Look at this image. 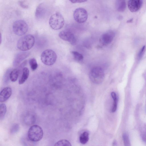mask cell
Wrapping results in <instances>:
<instances>
[{
	"label": "cell",
	"mask_w": 146,
	"mask_h": 146,
	"mask_svg": "<svg viewBox=\"0 0 146 146\" xmlns=\"http://www.w3.org/2000/svg\"><path fill=\"white\" fill-rule=\"evenodd\" d=\"M35 39L31 35H26L20 38L17 43V47L20 50L25 51L31 49L34 46Z\"/></svg>",
	"instance_id": "obj_1"
},
{
	"label": "cell",
	"mask_w": 146,
	"mask_h": 146,
	"mask_svg": "<svg viewBox=\"0 0 146 146\" xmlns=\"http://www.w3.org/2000/svg\"><path fill=\"white\" fill-rule=\"evenodd\" d=\"M89 77L91 81L94 83L96 84H101L104 78V70L100 67H94L90 71Z\"/></svg>",
	"instance_id": "obj_2"
},
{
	"label": "cell",
	"mask_w": 146,
	"mask_h": 146,
	"mask_svg": "<svg viewBox=\"0 0 146 146\" xmlns=\"http://www.w3.org/2000/svg\"><path fill=\"white\" fill-rule=\"evenodd\" d=\"M43 135V132L42 128L38 125H34L29 128L27 136L31 141L36 142L41 139Z\"/></svg>",
	"instance_id": "obj_3"
},
{
	"label": "cell",
	"mask_w": 146,
	"mask_h": 146,
	"mask_svg": "<svg viewBox=\"0 0 146 146\" xmlns=\"http://www.w3.org/2000/svg\"><path fill=\"white\" fill-rule=\"evenodd\" d=\"M64 23V18L62 15L56 12L52 15L49 19V24L50 27L54 30L61 29Z\"/></svg>",
	"instance_id": "obj_4"
},
{
	"label": "cell",
	"mask_w": 146,
	"mask_h": 146,
	"mask_svg": "<svg viewBox=\"0 0 146 146\" xmlns=\"http://www.w3.org/2000/svg\"><path fill=\"white\" fill-rule=\"evenodd\" d=\"M57 58V56L55 52L50 49H47L43 51L40 57L42 62L47 66L53 64L56 62Z\"/></svg>",
	"instance_id": "obj_5"
},
{
	"label": "cell",
	"mask_w": 146,
	"mask_h": 146,
	"mask_svg": "<svg viewBox=\"0 0 146 146\" xmlns=\"http://www.w3.org/2000/svg\"><path fill=\"white\" fill-rule=\"evenodd\" d=\"M12 28L15 34L17 35L22 36L26 33L28 27L25 21L23 20H18L14 22Z\"/></svg>",
	"instance_id": "obj_6"
},
{
	"label": "cell",
	"mask_w": 146,
	"mask_h": 146,
	"mask_svg": "<svg viewBox=\"0 0 146 146\" xmlns=\"http://www.w3.org/2000/svg\"><path fill=\"white\" fill-rule=\"evenodd\" d=\"M74 17L78 23H82L85 22L87 19L88 14L86 10L83 8H78L74 11Z\"/></svg>",
	"instance_id": "obj_7"
},
{
	"label": "cell",
	"mask_w": 146,
	"mask_h": 146,
	"mask_svg": "<svg viewBox=\"0 0 146 146\" xmlns=\"http://www.w3.org/2000/svg\"><path fill=\"white\" fill-rule=\"evenodd\" d=\"M59 36L61 39L69 42L72 45L76 43V40L75 37L73 33L69 30L61 31L59 34Z\"/></svg>",
	"instance_id": "obj_8"
},
{
	"label": "cell",
	"mask_w": 146,
	"mask_h": 146,
	"mask_svg": "<svg viewBox=\"0 0 146 146\" xmlns=\"http://www.w3.org/2000/svg\"><path fill=\"white\" fill-rule=\"evenodd\" d=\"M115 35L113 32L111 31H109L101 35L100 39V42L103 45H108L112 42Z\"/></svg>",
	"instance_id": "obj_9"
},
{
	"label": "cell",
	"mask_w": 146,
	"mask_h": 146,
	"mask_svg": "<svg viewBox=\"0 0 146 146\" xmlns=\"http://www.w3.org/2000/svg\"><path fill=\"white\" fill-rule=\"evenodd\" d=\"M142 4V1L140 0H129L127 3L128 9L132 12H136L139 10Z\"/></svg>",
	"instance_id": "obj_10"
},
{
	"label": "cell",
	"mask_w": 146,
	"mask_h": 146,
	"mask_svg": "<svg viewBox=\"0 0 146 146\" xmlns=\"http://www.w3.org/2000/svg\"><path fill=\"white\" fill-rule=\"evenodd\" d=\"M29 55V52L24 51L17 53L16 55L13 62V66L15 67L18 66L24 59L27 58Z\"/></svg>",
	"instance_id": "obj_11"
},
{
	"label": "cell",
	"mask_w": 146,
	"mask_h": 146,
	"mask_svg": "<svg viewBox=\"0 0 146 146\" xmlns=\"http://www.w3.org/2000/svg\"><path fill=\"white\" fill-rule=\"evenodd\" d=\"M12 93V90L11 88L7 87L4 88L0 92V102H4L7 100L11 96Z\"/></svg>",
	"instance_id": "obj_12"
},
{
	"label": "cell",
	"mask_w": 146,
	"mask_h": 146,
	"mask_svg": "<svg viewBox=\"0 0 146 146\" xmlns=\"http://www.w3.org/2000/svg\"><path fill=\"white\" fill-rule=\"evenodd\" d=\"M46 11V6L43 3H41L37 7L35 12V16L38 19H41L45 15Z\"/></svg>",
	"instance_id": "obj_13"
},
{
	"label": "cell",
	"mask_w": 146,
	"mask_h": 146,
	"mask_svg": "<svg viewBox=\"0 0 146 146\" xmlns=\"http://www.w3.org/2000/svg\"><path fill=\"white\" fill-rule=\"evenodd\" d=\"M23 120L24 123L26 125H30L35 123L36 121V117L34 114H28L25 116Z\"/></svg>",
	"instance_id": "obj_14"
},
{
	"label": "cell",
	"mask_w": 146,
	"mask_h": 146,
	"mask_svg": "<svg viewBox=\"0 0 146 146\" xmlns=\"http://www.w3.org/2000/svg\"><path fill=\"white\" fill-rule=\"evenodd\" d=\"M23 70L22 74L19 80V84H23L27 80L29 75V72L28 68L25 67Z\"/></svg>",
	"instance_id": "obj_15"
},
{
	"label": "cell",
	"mask_w": 146,
	"mask_h": 146,
	"mask_svg": "<svg viewBox=\"0 0 146 146\" xmlns=\"http://www.w3.org/2000/svg\"><path fill=\"white\" fill-rule=\"evenodd\" d=\"M126 3L125 1L117 0L115 2V7L117 10L119 12L124 11L126 8Z\"/></svg>",
	"instance_id": "obj_16"
},
{
	"label": "cell",
	"mask_w": 146,
	"mask_h": 146,
	"mask_svg": "<svg viewBox=\"0 0 146 146\" xmlns=\"http://www.w3.org/2000/svg\"><path fill=\"white\" fill-rule=\"evenodd\" d=\"M21 142L24 146H36V143L30 140L27 135L23 136L21 139Z\"/></svg>",
	"instance_id": "obj_17"
},
{
	"label": "cell",
	"mask_w": 146,
	"mask_h": 146,
	"mask_svg": "<svg viewBox=\"0 0 146 146\" xmlns=\"http://www.w3.org/2000/svg\"><path fill=\"white\" fill-rule=\"evenodd\" d=\"M19 70L17 69H14L11 71L10 73V79L13 82L16 81L18 79L19 74Z\"/></svg>",
	"instance_id": "obj_18"
},
{
	"label": "cell",
	"mask_w": 146,
	"mask_h": 146,
	"mask_svg": "<svg viewBox=\"0 0 146 146\" xmlns=\"http://www.w3.org/2000/svg\"><path fill=\"white\" fill-rule=\"evenodd\" d=\"M89 139L88 133L85 131L82 133L79 137V140L80 143L83 144H85L87 143Z\"/></svg>",
	"instance_id": "obj_19"
},
{
	"label": "cell",
	"mask_w": 146,
	"mask_h": 146,
	"mask_svg": "<svg viewBox=\"0 0 146 146\" xmlns=\"http://www.w3.org/2000/svg\"><path fill=\"white\" fill-rule=\"evenodd\" d=\"M111 96L113 100L111 111L112 112H114L116 110L117 107V97L116 94L114 92H112L111 93Z\"/></svg>",
	"instance_id": "obj_20"
},
{
	"label": "cell",
	"mask_w": 146,
	"mask_h": 146,
	"mask_svg": "<svg viewBox=\"0 0 146 146\" xmlns=\"http://www.w3.org/2000/svg\"><path fill=\"white\" fill-rule=\"evenodd\" d=\"M29 63L31 69L33 71L36 70L37 68L38 64L36 59L34 58H31L29 61Z\"/></svg>",
	"instance_id": "obj_21"
},
{
	"label": "cell",
	"mask_w": 146,
	"mask_h": 146,
	"mask_svg": "<svg viewBox=\"0 0 146 146\" xmlns=\"http://www.w3.org/2000/svg\"><path fill=\"white\" fill-rule=\"evenodd\" d=\"M54 146H71V145L67 140L62 139L56 143Z\"/></svg>",
	"instance_id": "obj_22"
},
{
	"label": "cell",
	"mask_w": 146,
	"mask_h": 146,
	"mask_svg": "<svg viewBox=\"0 0 146 146\" xmlns=\"http://www.w3.org/2000/svg\"><path fill=\"white\" fill-rule=\"evenodd\" d=\"M7 108L6 105L4 104H1L0 105V119H3L5 115L6 112Z\"/></svg>",
	"instance_id": "obj_23"
},
{
	"label": "cell",
	"mask_w": 146,
	"mask_h": 146,
	"mask_svg": "<svg viewBox=\"0 0 146 146\" xmlns=\"http://www.w3.org/2000/svg\"><path fill=\"white\" fill-rule=\"evenodd\" d=\"M71 53L73 56L74 59L76 61L81 62L83 60V55L78 52L75 51H72Z\"/></svg>",
	"instance_id": "obj_24"
},
{
	"label": "cell",
	"mask_w": 146,
	"mask_h": 146,
	"mask_svg": "<svg viewBox=\"0 0 146 146\" xmlns=\"http://www.w3.org/2000/svg\"><path fill=\"white\" fill-rule=\"evenodd\" d=\"M122 137L124 146H129L130 141L127 134L125 133H123Z\"/></svg>",
	"instance_id": "obj_25"
},
{
	"label": "cell",
	"mask_w": 146,
	"mask_h": 146,
	"mask_svg": "<svg viewBox=\"0 0 146 146\" xmlns=\"http://www.w3.org/2000/svg\"><path fill=\"white\" fill-rule=\"evenodd\" d=\"M19 125L17 123H15L11 127L10 129V132L11 134L15 133L19 131Z\"/></svg>",
	"instance_id": "obj_26"
},
{
	"label": "cell",
	"mask_w": 146,
	"mask_h": 146,
	"mask_svg": "<svg viewBox=\"0 0 146 146\" xmlns=\"http://www.w3.org/2000/svg\"><path fill=\"white\" fill-rule=\"evenodd\" d=\"M11 71V69H9L6 72L3 78L4 83H7L9 82V79H10V73Z\"/></svg>",
	"instance_id": "obj_27"
},
{
	"label": "cell",
	"mask_w": 146,
	"mask_h": 146,
	"mask_svg": "<svg viewBox=\"0 0 146 146\" xmlns=\"http://www.w3.org/2000/svg\"><path fill=\"white\" fill-rule=\"evenodd\" d=\"M145 48L146 46H144L140 50L138 54V57L139 59H141L143 56L145 52Z\"/></svg>",
	"instance_id": "obj_28"
},
{
	"label": "cell",
	"mask_w": 146,
	"mask_h": 146,
	"mask_svg": "<svg viewBox=\"0 0 146 146\" xmlns=\"http://www.w3.org/2000/svg\"><path fill=\"white\" fill-rule=\"evenodd\" d=\"M18 3L19 5L23 8L26 9L28 7V5L25 1H20Z\"/></svg>",
	"instance_id": "obj_29"
},
{
	"label": "cell",
	"mask_w": 146,
	"mask_h": 146,
	"mask_svg": "<svg viewBox=\"0 0 146 146\" xmlns=\"http://www.w3.org/2000/svg\"><path fill=\"white\" fill-rule=\"evenodd\" d=\"M70 1L72 3H80L84 2L87 1L85 0H73Z\"/></svg>",
	"instance_id": "obj_30"
},
{
	"label": "cell",
	"mask_w": 146,
	"mask_h": 146,
	"mask_svg": "<svg viewBox=\"0 0 146 146\" xmlns=\"http://www.w3.org/2000/svg\"><path fill=\"white\" fill-rule=\"evenodd\" d=\"M116 145V142L115 141H113V146H115Z\"/></svg>",
	"instance_id": "obj_31"
}]
</instances>
